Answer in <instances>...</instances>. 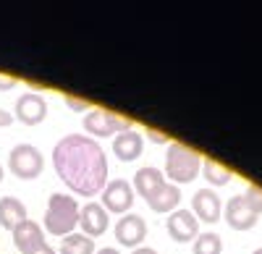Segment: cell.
<instances>
[{
    "mask_svg": "<svg viewBox=\"0 0 262 254\" xmlns=\"http://www.w3.org/2000/svg\"><path fill=\"white\" fill-rule=\"evenodd\" d=\"M53 168L79 197H97L107 183V157L86 134H66L53 147Z\"/></svg>",
    "mask_w": 262,
    "mask_h": 254,
    "instance_id": "1",
    "label": "cell"
},
{
    "mask_svg": "<svg viewBox=\"0 0 262 254\" xmlns=\"http://www.w3.org/2000/svg\"><path fill=\"white\" fill-rule=\"evenodd\" d=\"M74 228H79V202L63 192L50 194L45 210V230L66 239L69 234H74Z\"/></svg>",
    "mask_w": 262,
    "mask_h": 254,
    "instance_id": "2",
    "label": "cell"
},
{
    "mask_svg": "<svg viewBox=\"0 0 262 254\" xmlns=\"http://www.w3.org/2000/svg\"><path fill=\"white\" fill-rule=\"evenodd\" d=\"M202 155L191 150V147L181 144V142H170L168 152H165V173L170 178V183H189L200 176L202 171Z\"/></svg>",
    "mask_w": 262,
    "mask_h": 254,
    "instance_id": "3",
    "label": "cell"
},
{
    "mask_svg": "<svg viewBox=\"0 0 262 254\" xmlns=\"http://www.w3.org/2000/svg\"><path fill=\"white\" fill-rule=\"evenodd\" d=\"M84 134L92 136V139H105V136H116L121 131L134 129L131 121L126 116H118L113 110H105V108H92L90 113L84 116Z\"/></svg>",
    "mask_w": 262,
    "mask_h": 254,
    "instance_id": "4",
    "label": "cell"
},
{
    "mask_svg": "<svg viewBox=\"0 0 262 254\" xmlns=\"http://www.w3.org/2000/svg\"><path fill=\"white\" fill-rule=\"evenodd\" d=\"M8 168L11 173L21 181H32L42 173V168H45V157L42 152L37 150L34 144H16L11 155H8Z\"/></svg>",
    "mask_w": 262,
    "mask_h": 254,
    "instance_id": "5",
    "label": "cell"
},
{
    "mask_svg": "<svg viewBox=\"0 0 262 254\" xmlns=\"http://www.w3.org/2000/svg\"><path fill=\"white\" fill-rule=\"evenodd\" d=\"M134 186L123 178H116V181H107L105 189L100 192V204L107 210V215L111 213H118V215H126L131 204H134Z\"/></svg>",
    "mask_w": 262,
    "mask_h": 254,
    "instance_id": "6",
    "label": "cell"
},
{
    "mask_svg": "<svg viewBox=\"0 0 262 254\" xmlns=\"http://www.w3.org/2000/svg\"><path fill=\"white\" fill-rule=\"evenodd\" d=\"M107 225H111V215H107V210L100 202H86L79 207V228L84 236H90L95 241L107 230Z\"/></svg>",
    "mask_w": 262,
    "mask_h": 254,
    "instance_id": "7",
    "label": "cell"
},
{
    "mask_svg": "<svg viewBox=\"0 0 262 254\" xmlns=\"http://www.w3.org/2000/svg\"><path fill=\"white\" fill-rule=\"evenodd\" d=\"M113 234H116V241L121 246H142V241L147 239V223L142 215H134V213H126L118 218V223L113 225Z\"/></svg>",
    "mask_w": 262,
    "mask_h": 254,
    "instance_id": "8",
    "label": "cell"
},
{
    "mask_svg": "<svg viewBox=\"0 0 262 254\" xmlns=\"http://www.w3.org/2000/svg\"><path fill=\"white\" fill-rule=\"evenodd\" d=\"M165 228H168V236L173 241H179V244H189V241H194L196 236H200V220L194 218L191 210H181V207L176 210V213L168 215Z\"/></svg>",
    "mask_w": 262,
    "mask_h": 254,
    "instance_id": "9",
    "label": "cell"
},
{
    "mask_svg": "<svg viewBox=\"0 0 262 254\" xmlns=\"http://www.w3.org/2000/svg\"><path fill=\"white\" fill-rule=\"evenodd\" d=\"M16 121H21L24 126H37L45 121L48 116V102L45 97H39L37 92H24L16 100V108H13Z\"/></svg>",
    "mask_w": 262,
    "mask_h": 254,
    "instance_id": "10",
    "label": "cell"
},
{
    "mask_svg": "<svg viewBox=\"0 0 262 254\" xmlns=\"http://www.w3.org/2000/svg\"><path fill=\"white\" fill-rule=\"evenodd\" d=\"M191 213H194L196 220L212 225L223 215V202H221V197H217L212 189H200V192L191 197Z\"/></svg>",
    "mask_w": 262,
    "mask_h": 254,
    "instance_id": "11",
    "label": "cell"
},
{
    "mask_svg": "<svg viewBox=\"0 0 262 254\" xmlns=\"http://www.w3.org/2000/svg\"><path fill=\"white\" fill-rule=\"evenodd\" d=\"M223 215H226V223L233 228V230H249L254 228L257 223V213L249 207V202L244 199V194H236L226 202V210H223Z\"/></svg>",
    "mask_w": 262,
    "mask_h": 254,
    "instance_id": "12",
    "label": "cell"
},
{
    "mask_svg": "<svg viewBox=\"0 0 262 254\" xmlns=\"http://www.w3.org/2000/svg\"><path fill=\"white\" fill-rule=\"evenodd\" d=\"M142 150H144V139L137 129H128V131H121L113 136V155L121 160V163H134L142 157Z\"/></svg>",
    "mask_w": 262,
    "mask_h": 254,
    "instance_id": "13",
    "label": "cell"
},
{
    "mask_svg": "<svg viewBox=\"0 0 262 254\" xmlns=\"http://www.w3.org/2000/svg\"><path fill=\"white\" fill-rule=\"evenodd\" d=\"M11 234H13V246H16L21 254H27V251H32V249H37V246L45 244L42 225L34 223V220H29V218H27L24 223H18Z\"/></svg>",
    "mask_w": 262,
    "mask_h": 254,
    "instance_id": "14",
    "label": "cell"
},
{
    "mask_svg": "<svg viewBox=\"0 0 262 254\" xmlns=\"http://www.w3.org/2000/svg\"><path fill=\"white\" fill-rule=\"evenodd\" d=\"M163 183H165L163 171H160V168H152V165L139 168V171L134 173V181H131V186H134V194H139L144 202L155 194Z\"/></svg>",
    "mask_w": 262,
    "mask_h": 254,
    "instance_id": "15",
    "label": "cell"
},
{
    "mask_svg": "<svg viewBox=\"0 0 262 254\" xmlns=\"http://www.w3.org/2000/svg\"><path fill=\"white\" fill-rule=\"evenodd\" d=\"M147 204H149L152 213H168V215L176 213L179 204H181V189L176 183H168L165 181L158 192L147 199Z\"/></svg>",
    "mask_w": 262,
    "mask_h": 254,
    "instance_id": "16",
    "label": "cell"
},
{
    "mask_svg": "<svg viewBox=\"0 0 262 254\" xmlns=\"http://www.w3.org/2000/svg\"><path fill=\"white\" fill-rule=\"evenodd\" d=\"M27 220V204L16 197H3L0 199V225L6 230H13L18 223Z\"/></svg>",
    "mask_w": 262,
    "mask_h": 254,
    "instance_id": "17",
    "label": "cell"
},
{
    "mask_svg": "<svg viewBox=\"0 0 262 254\" xmlns=\"http://www.w3.org/2000/svg\"><path fill=\"white\" fill-rule=\"evenodd\" d=\"M95 241L84 234H69L63 241H60V249L58 254H95Z\"/></svg>",
    "mask_w": 262,
    "mask_h": 254,
    "instance_id": "18",
    "label": "cell"
},
{
    "mask_svg": "<svg viewBox=\"0 0 262 254\" xmlns=\"http://www.w3.org/2000/svg\"><path fill=\"white\" fill-rule=\"evenodd\" d=\"M202 176H205V181L207 183H212V186H226L228 181H231V171L226 165H221L217 160H210V157H205L202 160Z\"/></svg>",
    "mask_w": 262,
    "mask_h": 254,
    "instance_id": "19",
    "label": "cell"
},
{
    "mask_svg": "<svg viewBox=\"0 0 262 254\" xmlns=\"http://www.w3.org/2000/svg\"><path fill=\"white\" fill-rule=\"evenodd\" d=\"M223 251V239L212 234V230H205L194 239V246H191V254H221Z\"/></svg>",
    "mask_w": 262,
    "mask_h": 254,
    "instance_id": "20",
    "label": "cell"
},
{
    "mask_svg": "<svg viewBox=\"0 0 262 254\" xmlns=\"http://www.w3.org/2000/svg\"><path fill=\"white\" fill-rule=\"evenodd\" d=\"M244 199L249 202V207L254 210L257 215H262V189H259V186L249 183V186H247V192H244Z\"/></svg>",
    "mask_w": 262,
    "mask_h": 254,
    "instance_id": "21",
    "label": "cell"
},
{
    "mask_svg": "<svg viewBox=\"0 0 262 254\" xmlns=\"http://www.w3.org/2000/svg\"><path fill=\"white\" fill-rule=\"evenodd\" d=\"M63 102L69 105L71 110H76V113H84V110H86V102H81V100H76V97H69V95H66Z\"/></svg>",
    "mask_w": 262,
    "mask_h": 254,
    "instance_id": "22",
    "label": "cell"
},
{
    "mask_svg": "<svg viewBox=\"0 0 262 254\" xmlns=\"http://www.w3.org/2000/svg\"><path fill=\"white\" fill-rule=\"evenodd\" d=\"M16 84H18V79H13V76H8V74H0V92L13 89Z\"/></svg>",
    "mask_w": 262,
    "mask_h": 254,
    "instance_id": "23",
    "label": "cell"
},
{
    "mask_svg": "<svg viewBox=\"0 0 262 254\" xmlns=\"http://www.w3.org/2000/svg\"><path fill=\"white\" fill-rule=\"evenodd\" d=\"M11 123H13V116L0 108V129H6V126H11Z\"/></svg>",
    "mask_w": 262,
    "mask_h": 254,
    "instance_id": "24",
    "label": "cell"
},
{
    "mask_svg": "<svg viewBox=\"0 0 262 254\" xmlns=\"http://www.w3.org/2000/svg\"><path fill=\"white\" fill-rule=\"evenodd\" d=\"M27 254H58L53 246H48V244H42V246H37V249H32V251H27Z\"/></svg>",
    "mask_w": 262,
    "mask_h": 254,
    "instance_id": "25",
    "label": "cell"
},
{
    "mask_svg": "<svg viewBox=\"0 0 262 254\" xmlns=\"http://www.w3.org/2000/svg\"><path fill=\"white\" fill-rule=\"evenodd\" d=\"M147 134H149V139H155L158 144H165V142H170V139H168L165 134H160V131H152V129H149Z\"/></svg>",
    "mask_w": 262,
    "mask_h": 254,
    "instance_id": "26",
    "label": "cell"
},
{
    "mask_svg": "<svg viewBox=\"0 0 262 254\" xmlns=\"http://www.w3.org/2000/svg\"><path fill=\"white\" fill-rule=\"evenodd\" d=\"M131 254H158V251L152 249V246H137V249L131 251Z\"/></svg>",
    "mask_w": 262,
    "mask_h": 254,
    "instance_id": "27",
    "label": "cell"
},
{
    "mask_svg": "<svg viewBox=\"0 0 262 254\" xmlns=\"http://www.w3.org/2000/svg\"><path fill=\"white\" fill-rule=\"evenodd\" d=\"M95 254H121V251H118L116 246H102V249H97Z\"/></svg>",
    "mask_w": 262,
    "mask_h": 254,
    "instance_id": "28",
    "label": "cell"
},
{
    "mask_svg": "<svg viewBox=\"0 0 262 254\" xmlns=\"http://www.w3.org/2000/svg\"><path fill=\"white\" fill-rule=\"evenodd\" d=\"M0 181H3V165H0Z\"/></svg>",
    "mask_w": 262,
    "mask_h": 254,
    "instance_id": "29",
    "label": "cell"
},
{
    "mask_svg": "<svg viewBox=\"0 0 262 254\" xmlns=\"http://www.w3.org/2000/svg\"><path fill=\"white\" fill-rule=\"evenodd\" d=\"M252 254H262V249H254V251H252Z\"/></svg>",
    "mask_w": 262,
    "mask_h": 254,
    "instance_id": "30",
    "label": "cell"
}]
</instances>
